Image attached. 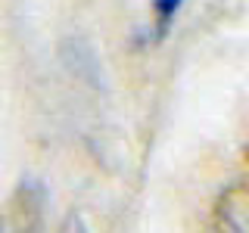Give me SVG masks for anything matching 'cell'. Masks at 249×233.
Wrapping results in <instances>:
<instances>
[{
    "mask_svg": "<svg viewBox=\"0 0 249 233\" xmlns=\"http://www.w3.org/2000/svg\"><path fill=\"white\" fill-rule=\"evenodd\" d=\"M184 0H153V41H162L168 34V25L175 19V13L181 10Z\"/></svg>",
    "mask_w": 249,
    "mask_h": 233,
    "instance_id": "cell-2",
    "label": "cell"
},
{
    "mask_svg": "<svg viewBox=\"0 0 249 233\" xmlns=\"http://www.w3.org/2000/svg\"><path fill=\"white\" fill-rule=\"evenodd\" d=\"M218 224L231 230H249V181L233 183L218 202Z\"/></svg>",
    "mask_w": 249,
    "mask_h": 233,
    "instance_id": "cell-1",
    "label": "cell"
}]
</instances>
